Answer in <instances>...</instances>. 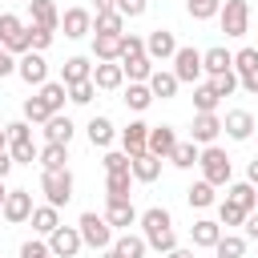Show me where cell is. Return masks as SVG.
I'll use <instances>...</instances> for the list:
<instances>
[{"label": "cell", "instance_id": "cell-1", "mask_svg": "<svg viewBox=\"0 0 258 258\" xmlns=\"http://www.w3.org/2000/svg\"><path fill=\"white\" fill-rule=\"evenodd\" d=\"M137 222H141V230H145L141 238H145L157 254H169V250L177 246V234H173V218H169V210L153 206V210H145Z\"/></svg>", "mask_w": 258, "mask_h": 258}, {"label": "cell", "instance_id": "cell-2", "mask_svg": "<svg viewBox=\"0 0 258 258\" xmlns=\"http://www.w3.org/2000/svg\"><path fill=\"white\" fill-rule=\"evenodd\" d=\"M4 133H8V153H12V161L16 165H32L36 161V145H32V125L28 121H12V125H4Z\"/></svg>", "mask_w": 258, "mask_h": 258}, {"label": "cell", "instance_id": "cell-3", "mask_svg": "<svg viewBox=\"0 0 258 258\" xmlns=\"http://www.w3.org/2000/svg\"><path fill=\"white\" fill-rule=\"evenodd\" d=\"M77 230H81V242H85V246H93V250H109V246H113V226L105 222V214L85 210V214H81V222H77Z\"/></svg>", "mask_w": 258, "mask_h": 258}, {"label": "cell", "instance_id": "cell-4", "mask_svg": "<svg viewBox=\"0 0 258 258\" xmlns=\"http://www.w3.org/2000/svg\"><path fill=\"white\" fill-rule=\"evenodd\" d=\"M198 165H202V177H206L210 185H230V157H226V149L206 145V149L198 153Z\"/></svg>", "mask_w": 258, "mask_h": 258}, {"label": "cell", "instance_id": "cell-5", "mask_svg": "<svg viewBox=\"0 0 258 258\" xmlns=\"http://www.w3.org/2000/svg\"><path fill=\"white\" fill-rule=\"evenodd\" d=\"M40 194L48 198V206H69V198H73V173L69 169H44L40 173Z\"/></svg>", "mask_w": 258, "mask_h": 258}, {"label": "cell", "instance_id": "cell-6", "mask_svg": "<svg viewBox=\"0 0 258 258\" xmlns=\"http://www.w3.org/2000/svg\"><path fill=\"white\" fill-rule=\"evenodd\" d=\"M173 77L181 85H198L202 81V52L194 44H177V52H173Z\"/></svg>", "mask_w": 258, "mask_h": 258}, {"label": "cell", "instance_id": "cell-7", "mask_svg": "<svg viewBox=\"0 0 258 258\" xmlns=\"http://www.w3.org/2000/svg\"><path fill=\"white\" fill-rule=\"evenodd\" d=\"M218 16H222V32L226 36H246V28H250V4L246 0H226L218 8Z\"/></svg>", "mask_w": 258, "mask_h": 258}, {"label": "cell", "instance_id": "cell-8", "mask_svg": "<svg viewBox=\"0 0 258 258\" xmlns=\"http://www.w3.org/2000/svg\"><path fill=\"white\" fill-rule=\"evenodd\" d=\"M0 44L8 52H28V24L12 12H0Z\"/></svg>", "mask_w": 258, "mask_h": 258}, {"label": "cell", "instance_id": "cell-9", "mask_svg": "<svg viewBox=\"0 0 258 258\" xmlns=\"http://www.w3.org/2000/svg\"><path fill=\"white\" fill-rule=\"evenodd\" d=\"M0 214H4V222H12V226L28 222V218H32V194H28V189H8Z\"/></svg>", "mask_w": 258, "mask_h": 258}, {"label": "cell", "instance_id": "cell-10", "mask_svg": "<svg viewBox=\"0 0 258 258\" xmlns=\"http://www.w3.org/2000/svg\"><path fill=\"white\" fill-rule=\"evenodd\" d=\"M81 246H85V242H81V230H77V226H56V230L48 234V250H52V258H73Z\"/></svg>", "mask_w": 258, "mask_h": 258}, {"label": "cell", "instance_id": "cell-11", "mask_svg": "<svg viewBox=\"0 0 258 258\" xmlns=\"http://www.w3.org/2000/svg\"><path fill=\"white\" fill-rule=\"evenodd\" d=\"M234 73H238V85L246 93H258V48L234 52Z\"/></svg>", "mask_w": 258, "mask_h": 258}, {"label": "cell", "instance_id": "cell-12", "mask_svg": "<svg viewBox=\"0 0 258 258\" xmlns=\"http://www.w3.org/2000/svg\"><path fill=\"white\" fill-rule=\"evenodd\" d=\"M173 52H177V36L169 28H153L145 36V56L149 60H173Z\"/></svg>", "mask_w": 258, "mask_h": 258}, {"label": "cell", "instance_id": "cell-13", "mask_svg": "<svg viewBox=\"0 0 258 258\" xmlns=\"http://www.w3.org/2000/svg\"><path fill=\"white\" fill-rule=\"evenodd\" d=\"M16 73H20L28 85H44V81H48V64H44V56H40V52H32V48H28V52H20Z\"/></svg>", "mask_w": 258, "mask_h": 258}, {"label": "cell", "instance_id": "cell-14", "mask_svg": "<svg viewBox=\"0 0 258 258\" xmlns=\"http://www.w3.org/2000/svg\"><path fill=\"white\" fill-rule=\"evenodd\" d=\"M93 85H97V89H105V93L121 89V85H125L121 60H97V64H93Z\"/></svg>", "mask_w": 258, "mask_h": 258}, {"label": "cell", "instance_id": "cell-15", "mask_svg": "<svg viewBox=\"0 0 258 258\" xmlns=\"http://www.w3.org/2000/svg\"><path fill=\"white\" fill-rule=\"evenodd\" d=\"M218 133H222V117L218 113H198L194 125H189V141H198V145H214Z\"/></svg>", "mask_w": 258, "mask_h": 258}, {"label": "cell", "instance_id": "cell-16", "mask_svg": "<svg viewBox=\"0 0 258 258\" xmlns=\"http://www.w3.org/2000/svg\"><path fill=\"white\" fill-rule=\"evenodd\" d=\"M173 145H177V133H173L169 125H149V141H145V149H149L153 157H161V161H169V153H173Z\"/></svg>", "mask_w": 258, "mask_h": 258}, {"label": "cell", "instance_id": "cell-17", "mask_svg": "<svg viewBox=\"0 0 258 258\" xmlns=\"http://www.w3.org/2000/svg\"><path fill=\"white\" fill-rule=\"evenodd\" d=\"M105 222H109L113 230H129V226L137 222L133 202H129V198H109V206H105Z\"/></svg>", "mask_w": 258, "mask_h": 258}, {"label": "cell", "instance_id": "cell-18", "mask_svg": "<svg viewBox=\"0 0 258 258\" xmlns=\"http://www.w3.org/2000/svg\"><path fill=\"white\" fill-rule=\"evenodd\" d=\"M60 28H64V36H69V40L89 36V32H93V16H89V8H69V12L60 16Z\"/></svg>", "mask_w": 258, "mask_h": 258}, {"label": "cell", "instance_id": "cell-19", "mask_svg": "<svg viewBox=\"0 0 258 258\" xmlns=\"http://www.w3.org/2000/svg\"><path fill=\"white\" fill-rule=\"evenodd\" d=\"M222 129H226V137H234V141H246V137L254 133V117H250L246 109H230V113L222 117Z\"/></svg>", "mask_w": 258, "mask_h": 258}, {"label": "cell", "instance_id": "cell-20", "mask_svg": "<svg viewBox=\"0 0 258 258\" xmlns=\"http://www.w3.org/2000/svg\"><path fill=\"white\" fill-rule=\"evenodd\" d=\"M145 141H149V125H145V121H129V125L121 129V149H125L129 157L145 153Z\"/></svg>", "mask_w": 258, "mask_h": 258}, {"label": "cell", "instance_id": "cell-21", "mask_svg": "<svg viewBox=\"0 0 258 258\" xmlns=\"http://www.w3.org/2000/svg\"><path fill=\"white\" fill-rule=\"evenodd\" d=\"M129 173H133V181H157V177H161V157H153V153L145 149V153L129 157Z\"/></svg>", "mask_w": 258, "mask_h": 258}, {"label": "cell", "instance_id": "cell-22", "mask_svg": "<svg viewBox=\"0 0 258 258\" xmlns=\"http://www.w3.org/2000/svg\"><path fill=\"white\" fill-rule=\"evenodd\" d=\"M28 12H32V24L36 28H48V32L60 28V12H56L52 0H28Z\"/></svg>", "mask_w": 258, "mask_h": 258}, {"label": "cell", "instance_id": "cell-23", "mask_svg": "<svg viewBox=\"0 0 258 258\" xmlns=\"http://www.w3.org/2000/svg\"><path fill=\"white\" fill-rule=\"evenodd\" d=\"M145 85H149V93H153V97H161V101H169V97L177 93V85H181V81H177L173 73H165V69H153Z\"/></svg>", "mask_w": 258, "mask_h": 258}, {"label": "cell", "instance_id": "cell-24", "mask_svg": "<svg viewBox=\"0 0 258 258\" xmlns=\"http://www.w3.org/2000/svg\"><path fill=\"white\" fill-rule=\"evenodd\" d=\"M44 141H56V145H69V141H73V121H69L64 113H52V117L44 121Z\"/></svg>", "mask_w": 258, "mask_h": 258}, {"label": "cell", "instance_id": "cell-25", "mask_svg": "<svg viewBox=\"0 0 258 258\" xmlns=\"http://www.w3.org/2000/svg\"><path fill=\"white\" fill-rule=\"evenodd\" d=\"M218 238H222V222H214V218H198V222H194V246L214 250Z\"/></svg>", "mask_w": 258, "mask_h": 258}, {"label": "cell", "instance_id": "cell-26", "mask_svg": "<svg viewBox=\"0 0 258 258\" xmlns=\"http://www.w3.org/2000/svg\"><path fill=\"white\" fill-rule=\"evenodd\" d=\"M226 69H234V52H226V48H206V52H202V73L218 77V73H226Z\"/></svg>", "mask_w": 258, "mask_h": 258}, {"label": "cell", "instance_id": "cell-27", "mask_svg": "<svg viewBox=\"0 0 258 258\" xmlns=\"http://www.w3.org/2000/svg\"><path fill=\"white\" fill-rule=\"evenodd\" d=\"M89 77H93L89 56H69V60L60 64V81H64V85H77V81H89Z\"/></svg>", "mask_w": 258, "mask_h": 258}, {"label": "cell", "instance_id": "cell-28", "mask_svg": "<svg viewBox=\"0 0 258 258\" xmlns=\"http://www.w3.org/2000/svg\"><path fill=\"white\" fill-rule=\"evenodd\" d=\"M36 97L48 105V113H60V109H64V101H69V89H64V81H44Z\"/></svg>", "mask_w": 258, "mask_h": 258}, {"label": "cell", "instance_id": "cell-29", "mask_svg": "<svg viewBox=\"0 0 258 258\" xmlns=\"http://www.w3.org/2000/svg\"><path fill=\"white\" fill-rule=\"evenodd\" d=\"M56 226H60L56 206H48V202H44V206H32V230H36V234H44V238H48Z\"/></svg>", "mask_w": 258, "mask_h": 258}, {"label": "cell", "instance_id": "cell-30", "mask_svg": "<svg viewBox=\"0 0 258 258\" xmlns=\"http://www.w3.org/2000/svg\"><path fill=\"white\" fill-rule=\"evenodd\" d=\"M113 250L121 254V258H145V250H149V242L141 238V234H121V238H113Z\"/></svg>", "mask_w": 258, "mask_h": 258}, {"label": "cell", "instance_id": "cell-31", "mask_svg": "<svg viewBox=\"0 0 258 258\" xmlns=\"http://www.w3.org/2000/svg\"><path fill=\"white\" fill-rule=\"evenodd\" d=\"M125 105H129L133 113H145V109L153 105V93H149V85H145V81H129V89H125Z\"/></svg>", "mask_w": 258, "mask_h": 258}, {"label": "cell", "instance_id": "cell-32", "mask_svg": "<svg viewBox=\"0 0 258 258\" xmlns=\"http://www.w3.org/2000/svg\"><path fill=\"white\" fill-rule=\"evenodd\" d=\"M226 198H230V202H238L242 210H258V185H250V181H230Z\"/></svg>", "mask_w": 258, "mask_h": 258}, {"label": "cell", "instance_id": "cell-33", "mask_svg": "<svg viewBox=\"0 0 258 258\" xmlns=\"http://www.w3.org/2000/svg\"><path fill=\"white\" fill-rule=\"evenodd\" d=\"M85 129H89V141H93V145H101V149H109V145H113V133H117V129H113V121H109V117H93Z\"/></svg>", "mask_w": 258, "mask_h": 258}, {"label": "cell", "instance_id": "cell-34", "mask_svg": "<svg viewBox=\"0 0 258 258\" xmlns=\"http://www.w3.org/2000/svg\"><path fill=\"white\" fill-rule=\"evenodd\" d=\"M36 161H40L44 169H64V161H69V145H56V141H44V149L36 153Z\"/></svg>", "mask_w": 258, "mask_h": 258}, {"label": "cell", "instance_id": "cell-35", "mask_svg": "<svg viewBox=\"0 0 258 258\" xmlns=\"http://www.w3.org/2000/svg\"><path fill=\"white\" fill-rule=\"evenodd\" d=\"M214 189H218V185H210V181L202 177V181H194V185L185 189V198H189V206H194V210H206V206H214V202H218V194H214Z\"/></svg>", "mask_w": 258, "mask_h": 258}, {"label": "cell", "instance_id": "cell-36", "mask_svg": "<svg viewBox=\"0 0 258 258\" xmlns=\"http://www.w3.org/2000/svg\"><path fill=\"white\" fill-rule=\"evenodd\" d=\"M93 28H97V36H121L125 32V16L113 8V12H101L97 20H93Z\"/></svg>", "mask_w": 258, "mask_h": 258}, {"label": "cell", "instance_id": "cell-37", "mask_svg": "<svg viewBox=\"0 0 258 258\" xmlns=\"http://www.w3.org/2000/svg\"><path fill=\"white\" fill-rule=\"evenodd\" d=\"M121 73L129 77V81H149V73H153V60L141 52V56H125L121 60Z\"/></svg>", "mask_w": 258, "mask_h": 258}, {"label": "cell", "instance_id": "cell-38", "mask_svg": "<svg viewBox=\"0 0 258 258\" xmlns=\"http://www.w3.org/2000/svg\"><path fill=\"white\" fill-rule=\"evenodd\" d=\"M93 56L97 60H121V36H93Z\"/></svg>", "mask_w": 258, "mask_h": 258}, {"label": "cell", "instance_id": "cell-39", "mask_svg": "<svg viewBox=\"0 0 258 258\" xmlns=\"http://www.w3.org/2000/svg\"><path fill=\"white\" fill-rule=\"evenodd\" d=\"M169 161H173L177 169H194V165H198V141H177L173 153H169Z\"/></svg>", "mask_w": 258, "mask_h": 258}, {"label": "cell", "instance_id": "cell-40", "mask_svg": "<svg viewBox=\"0 0 258 258\" xmlns=\"http://www.w3.org/2000/svg\"><path fill=\"white\" fill-rule=\"evenodd\" d=\"M214 254H218V258H242V254H246V238H238V234H222V238L214 242Z\"/></svg>", "mask_w": 258, "mask_h": 258}, {"label": "cell", "instance_id": "cell-41", "mask_svg": "<svg viewBox=\"0 0 258 258\" xmlns=\"http://www.w3.org/2000/svg\"><path fill=\"white\" fill-rule=\"evenodd\" d=\"M218 101H222V97L214 93V85H210V81H202V85L194 89V109H198V113H214V109H218Z\"/></svg>", "mask_w": 258, "mask_h": 258}, {"label": "cell", "instance_id": "cell-42", "mask_svg": "<svg viewBox=\"0 0 258 258\" xmlns=\"http://www.w3.org/2000/svg\"><path fill=\"white\" fill-rule=\"evenodd\" d=\"M246 214H250V210H242V206H238V202H230V198L218 206V222H222V226H242V222H246Z\"/></svg>", "mask_w": 258, "mask_h": 258}, {"label": "cell", "instance_id": "cell-43", "mask_svg": "<svg viewBox=\"0 0 258 258\" xmlns=\"http://www.w3.org/2000/svg\"><path fill=\"white\" fill-rule=\"evenodd\" d=\"M48 117H52V113H48V105H44L40 97H28V101H24V121H28V125H44Z\"/></svg>", "mask_w": 258, "mask_h": 258}, {"label": "cell", "instance_id": "cell-44", "mask_svg": "<svg viewBox=\"0 0 258 258\" xmlns=\"http://www.w3.org/2000/svg\"><path fill=\"white\" fill-rule=\"evenodd\" d=\"M129 185H133V173H109L105 177V194L109 198H129Z\"/></svg>", "mask_w": 258, "mask_h": 258}, {"label": "cell", "instance_id": "cell-45", "mask_svg": "<svg viewBox=\"0 0 258 258\" xmlns=\"http://www.w3.org/2000/svg\"><path fill=\"white\" fill-rule=\"evenodd\" d=\"M64 89H69V101H73V105H89V101H93V93H97L93 77H89V81H77V85H64Z\"/></svg>", "mask_w": 258, "mask_h": 258}, {"label": "cell", "instance_id": "cell-46", "mask_svg": "<svg viewBox=\"0 0 258 258\" xmlns=\"http://www.w3.org/2000/svg\"><path fill=\"white\" fill-rule=\"evenodd\" d=\"M185 8H189L194 20H210V16H218L222 0H185Z\"/></svg>", "mask_w": 258, "mask_h": 258}, {"label": "cell", "instance_id": "cell-47", "mask_svg": "<svg viewBox=\"0 0 258 258\" xmlns=\"http://www.w3.org/2000/svg\"><path fill=\"white\" fill-rule=\"evenodd\" d=\"M210 85H214V93H218V97H230V93L238 89V73H234V69H226V73L210 77Z\"/></svg>", "mask_w": 258, "mask_h": 258}, {"label": "cell", "instance_id": "cell-48", "mask_svg": "<svg viewBox=\"0 0 258 258\" xmlns=\"http://www.w3.org/2000/svg\"><path fill=\"white\" fill-rule=\"evenodd\" d=\"M52 36H56V32H48V28H36V24H28V48H32V52H44V48L52 44Z\"/></svg>", "mask_w": 258, "mask_h": 258}, {"label": "cell", "instance_id": "cell-49", "mask_svg": "<svg viewBox=\"0 0 258 258\" xmlns=\"http://www.w3.org/2000/svg\"><path fill=\"white\" fill-rule=\"evenodd\" d=\"M105 173H129V153L125 149H109L105 153Z\"/></svg>", "mask_w": 258, "mask_h": 258}, {"label": "cell", "instance_id": "cell-50", "mask_svg": "<svg viewBox=\"0 0 258 258\" xmlns=\"http://www.w3.org/2000/svg\"><path fill=\"white\" fill-rule=\"evenodd\" d=\"M141 52H145V40L133 36V32H121V60L125 56H141Z\"/></svg>", "mask_w": 258, "mask_h": 258}, {"label": "cell", "instance_id": "cell-51", "mask_svg": "<svg viewBox=\"0 0 258 258\" xmlns=\"http://www.w3.org/2000/svg\"><path fill=\"white\" fill-rule=\"evenodd\" d=\"M20 258H52V250H48V242H36V238H28V242L20 246Z\"/></svg>", "mask_w": 258, "mask_h": 258}, {"label": "cell", "instance_id": "cell-52", "mask_svg": "<svg viewBox=\"0 0 258 258\" xmlns=\"http://www.w3.org/2000/svg\"><path fill=\"white\" fill-rule=\"evenodd\" d=\"M113 8H117V12L125 16V20H129V16H141V12L149 8V0H117Z\"/></svg>", "mask_w": 258, "mask_h": 258}, {"label": "cell", "instance_id": "cell-53", "mask_svg": "<svg viewBox=\"0 0 258 258\" xmlns=\"http://www.w3.org/2000/svg\"><path fill=\"white\" fill-rule=\"evenodd\" d=\"M8 73H16V60H12V52L0 44V77H8Z\"/></svg>", "mask_w": 258, "mask_h": 258}, {"label": "cell", "instance_id": "cell-54", "mask_svg": "<svg viewBox=\"0 0 258 258\" xmlns=\"http://www.w3.org/2000/svg\"><path fill=\"white\" fill-rule=\"evenodd\" d=\"M242 226H246V238H254V242H258V210H250Z\"/></svg>", "mask_w": 258, "mask_h": 258}, {"label": "cell", "instance_id": "cell-55", "mask_svg": "<svg viewBox=\"0 0 258 258\" xmlns=\"http://www.w3.org/2000/svg\"><path fill=\"white\" fill-rule=\"evenodd\" d=\"M12 165H16V161H12V153H8V145H0V177H4V173H8Z\"/></svg>", "mask_w": 258, "mask_h": 258}, {"label": "cell", "instance_id": "cell-56", "mask_svg": "<svg viewBox=\"0 0 258 258\" xmlns=\"http://www.w3.org/2000/svg\"><path fill=\"white\" fill-rule=\"evenodd\" d=\"M246 181H250V185H258V157L246 165Z\"/></svg>", "mask_w": 258, "mask_h": 258}, {"label": "cell", "instance_id": "cell-57", "mask_svg": "<svg viewBox=\"0 0 258 258\" xmlns=\"http://www.w3.org/2000/svg\"><path fill=\"white\" fill-rule=\"evenodd\" d=\"M93 4H97V16H101V12H113V4H117V0H93Z\"/></svg>", "mask_w": 258, "mask_h": 258}, {"label": "cell", "instance_id": "cell-58", "mask_svg": "<svg viewBox=\"0 0 258 258\" xmlns=\"http://www.w3.org/2000/svg\"><path fill=\"white\" fill-rule=\"evenodd\" d=\"M165 258H194V250H181V246H173V250H169Z\"/></svg>", "mask_w": 258, "mask_h": 258}, {"label": "cell", "instance_id": "cell-59", "mask_svg": "<svg viewBox=\"0 0 258 258\" xmlns=\"http://www.w3.org/2000/svg\"><path fill=\"white\" fill-rule=\"evenodd\" d=\"M101 258H121V254H117V250L109 246V250H101Z\"/></svg>", "mask_w": 258, "mask_h": 258}, {"label": "cell", "instance_id": "cell-60", "mask_svg": "<svg viewBox=\"0 0 258 258\" xmlns=\"http://www.w3.org/2000/svg\"><path fill=\"white\" fill-rule=\"evenodd\" d=\"M4 198H8V189H4V177H0V206H4Z\"/></svg>", "mask_w": 258, "mask_h": 258}, {"label": "cell", "instance_id": "cell-61", "mask_svg": "<svg viewBox=\"0 0 258 258\" xmlns=\"http://www.w3.org/2000/svg\"><path fill=\"white\" fill-rule=\"evenodd\" d=\"M24 4H28V0H24Z\"/></svg>", "mask_w": 258, "mask_h": 258}]
</instances>
